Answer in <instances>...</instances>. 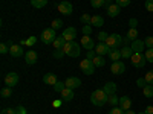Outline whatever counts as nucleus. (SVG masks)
Masks as SVG:
<instances>
[{
  "mask_svg": "<svg viewBox=\"0 0 153 114\" xmlns=\"http://www.w3.org/2000/svg\"><path fill=\"white\" fill-rule=\"evenodd\" d=\"M104 24V18L101 15H94L92 20H91V26H95V28H101Z\"/></svg>",
  "mask_w": 153,
  "mask_h": 114,
  "instance_id": "22",
  "label": "nucleus"
},
{
  "mask_svg": "<svg viewBox=\"0 0 153 114\" xmlns=\"http://www.w3.org/2000/svg\"><path fill=\"white\" fill-rule=\"evenodd\" d=\"M63 37L66 38V41H75V37H76V29L74 26L65 29V32H63Z\"/></svg>",
  "mask_w": 153,
  "mask_h": 114,
  "instance_id": "16",
  "label": "nucleus"
},
{
  "mask_svg": "<svg viewBox=\"0 0 153 114\" xmlns=\"http://www.w3.org/2000/svg\"><path fill=\"white\" fill-rule=\"evenodd\" d=\"M146 58H147V62H153V47L146 50Z\"/></svg>",
  "mask_w": 153,
  "mask_h": 114,
  "instance_id": "38",
  "label": "nucleus"
},
{
  "mask_svg": "<svg viewBox=\"0 0 153 114\" xmlns=\"http://www.w3.org/2000/svg\"><path fill=\"white\" fill-rule=\"evenodd\" d=\"M139 114H146V111H143V113H139Z\"/></svg>",
  "mask_w": 153,
  "mask_h": 114,
  "instance_id": "57",
  "label": "nucleus"
},
{
  "mask_svg": "<svg viewBox=\"0 0 153 114\" xmlns=\"http://www.w3.org/2000/svg\"><path fill=\"white\" fill-rule=\"evenodd\" d=\"M107 93L101 88V90H95L92 94H91V102L95 105V107H104L107 104Z\"/></svg>",
  "mask_w": 153,
  "mask_h": 114,
  "instance_id": "1",
  "label": "nucleus"
},
{
  "mask_svg": "<svg viewBox=\"0 0 153 114\" xmlns=\"http://www.w3.org/2000/svg\"><path fill=\"white\" fill-rule=\"evenodd\" d=\"M95 56H97L95 49H94V50H87V55H86V58H87V59H94Z\"/></svg>",
  "mask_w": 153,
  "mask_h": 114,
  "instance_id": "47",
  "label": "nucleus"
},
{
  "mask_svg": "<svg viewBox=\"0 0 153 114\" xmlns=\"http://www.w3.org/2000/svg\"><path fill=\"white\" fill-rule=\"evenodd\" d=\"M136 85H138L139 88H144V87L147 85V82H146V79H144V78H139V79L136 81Z\"/></svg>",
  "mask_w": 153,
  "mask_h": 114,
  "instance_id": "46",
  "label": "nucleus"
},
{
  "mask_svg": "<svg viewBox=\"0 0 153 114\" xmlns=\"http://www.w3.org/2000/svg\"><path fill=\"white\" fill-rule=\"evenodd\" d=\"M109 114H124V110H123L121 107H113Z\"/></svg>",
  "mask_w": 153,
  "mask_h": 114,
  "instance_id": "43",
  "label": "nucleus"
},
{
  "mask_svg": "<svg viewBox=\"0 0 153 114\" xmlns=\"http://www.w3.org/2000/svg\"><path fill=\"white\" fill-rule=\"evenodd\" d=\"M120 107H121L124 111L130 110V108H132V99H130L129 96H121V97H120Z\"/></svg>",
  "mask_w": 153,
  "mask_h": 114,
  "instance_id": "19",
  "label": "nucleus"
},
{
  "mask_svg": "<svg viewBox=\"0 0 153 114\" xmlns=\"http://www.w3.org/2000/svg\"><path fill=\"white\" fill-rule=\"evenodd\" d=\"M83 34L91 37V34H92V26H91V24H84V26H83Z\"/></svg>",
  "mask_w": 153,
  "mask_h": 114,
  "instance_id": "41",
  "label": "nucleus"
},
{
  "mask_svg": "<svg viewBox=\"0 0 153 114\" xmlns=\"http://www.w3.org/2000/svg\"><path fill=\"white\" fill-rule=\"evenodd\" d=\"M130 2H132V0H117V5L120 8H126V6L130 5Z\"/></svg>",
  "mask_w": 153,
  "mask_h": 114,
  "instance_id": "40",
  "label": "nucleus"
},
{
  "mask_svg": "<svg viewBox=\"0 0 153 114\" xmlns=\"http://www.w3.org/2000/svg\"><path fill=\"white\" fill-rule=\"evenodd\" d=\"M107 37H109L107 32H100V34H98V41H106Z\"/></svg>",
  "mask_w": 153,
  "mask_h": 114,
  "instance_id": "45",
  "label": "nucleus"
},
{
  "mask_svg": "<svg viewBox=\"0 0 153 114\" xmlns=\"http://www.w3.org/2000/svg\"><path fill=\"white\" fill-rule=\"evenodd\" d=\"M146 9L149 12H153V0H146Z\"/></svg>",
  "mask_w": 153,
  "mask_h": 114,
  "instance_id": "44",
  "label": "nucleus"
},
{
  "mask_svg": "<svg viewBox=\"0 0 153 114\" xmlns=\"http://www.w3.org/2000/svg\"><path fill=\"white\" fill-rule=\"evenodd\" d=\"M60 94H61V100H63V102H71V100L74 99V96H75L72 88H65Z\"/></svg>",
  "mask_w": 153,
  "mask_h": 114,
  "instance_id": "18",
  "label": "nucleus"
},
{
  "mask_svg": "<svg viewBox=\"0 0 153 114\" xmlns=\"http://www.w3.org/2000/svg\"><path fill=\"white\" fill-rule=\"evenodd\" d=\"M124 114H136V113H135V111H133V110L130 108V110H127V111H124Z\"/></svg>",
  "mask_w": 153,
  "mask_h": 114,
  "instance_id": "55",
  "label": "nucleus"
},
{
  "mask_svg": "<svg viewBox=\"0 0 153 114\" xmlns=\"http://www.w3.org/2000/svg\"><path fill=\"white\" fill-rule=\"evenodd\" d=\"M58 12H61V14L63 15H71L72 14V5H71V2H66V0H65V2H61V3H58Z\"/></svg>",
  "mask_w": 153,
  "mask_h": 114,
  "instance_id": "10",
  "label": "nucleus"
},
{
  "mask_svg": "<svg viewBox=\"0 0 153 114\" xmlns=\"http://www.w3.org/2000/svg\"><path fill=\"white\" fill-rule=\"evenodd\" d=\"M110 72L113 75H123L126 72V66H124V62L123 61H115L112 62V66H110Z\"/></svg>",
  "mask_w": 153,
  "mask_h": 114,
  "instance_id": "9",
  "label": "nucleus"
},
{
  "mask_svg": "<svg viewBox=\"0 0 153 114\" xmlns=\"http://www.w3.org/2000/svg\"><path fill=\"white\" fill-rule=\"evenodd\" d=\"M103 90H104L107 94H115V93H117V84L107 81V82H106V85L103 87Z\"/></svg>",
  "mask_w": 153,
  "mask_h": 114,
  "instance_id": "21",
  "label": "nucleus"
},
{
  "mask_svg": "<svg viewBox=\"0 0 153 114\" xmlns=\"http://www.w3.org/2000/svg\"><path fill=\"white\" fill-rule=\"evenodd\" d=\"M9 46L6 44V43H3V44H0V53H2V55H5V53H8L9 52Z\"/></svg>",
  "mask_w": 153,
  "mask_h": 114,
  "instance_id": "42",
  "label": "nucleus"
},
{
  "mask_svg": "<svg viewBox=\"0 0 153 114\" xmlns=\"http://www.w3.org/2000/svg\"><path fill=\"white\" fill-rule=\"evenodd\" d=\"M55 108H60L61 107V100H54V104H52Z\"/></svg>",
  "mask_w": 153,
  "mask_h": 114,
  "instance_id": "54",
  "label": "nucleus"
},
{
  "mask_svg": "<svg viewBox=\"0 0 153 114\" xmlns=\"http://www.w3.org/2000/svg\"><path fill=\"white\" fill-rule=\"evenodd\" d=\"M106 2H107V5H110V3H109V2H110V0H106Z\"/></svg>",
  "mask_w": 153,
  "mask_h": 114,
  "instance_id": "56",
  "label": "nucleus"
},
{
  "mask_svg": "<svg viewBox=\"0 0 153 114\" xmlns=\"http://www.w3.org/2000/svg\"><path fill=\"white\" fill-rule=\"evenodd\" d=\"M66 43H68V41H66V38L63 37V35H60V37H57V38H55V41H54V47H55V49H63Z\"/></svg>",
  "mask_w": 153,
  "mask_h": 114,
  "instance_id": "23",
  "label": "nucleus"
},
{
  "mask_svg": "<svg viewBox=\"0 0 153 114\" xmlns=\"http://www.w3.org/2000/svg\"><path fill=\"white\" fill-rule=\"evenodd\" d=\"M121 55H123V58L130 59V58H132V55H133V50H132V47H130V46H124V47L121 49Z\"/></svg>",
  "mask_w": 153,
  "mask_h": 114,
  "instance_id": "26",
  "label": "nucleus"
},
{
  "mask_svg": "<svg viewBox=\"0 0 153 114\" xmlns=\"http://www.w3.org/2000/svg\"><path fill=\"white\" fill-rule=\"evenodd\" d=\"M144 79H146V82H147V84L153 85V70H149V72L146 73V76H144Z\"/></svg>",
  "mask_w": 153,
  "mask_h": 114,
  "instance_id": "35",
  "label": "nucleus"
},
{
  "mask_svg": "<svg viewBox=\"0 0 153 114\" xmlns=\"http://www.w3.org/2000/svg\"><path fill=\"white\" fill-rule=\"evenodd\" d=\"M109 58H110L113 62H115V61H120V58H123V55H121V50H120V49H113V50H110Z\"/></svg>",
  "mask_w": 153,
  "mask_h": 114,
  "instance_id": "24",
  "label": "nucleus"
},
{
  "mask_svg": "<svg viewBox=\"0 0 153 114\" xmlns=\"http://www.w3.org/2000/svg\"><path fill=\"white\" fill-rule=\"evenodd\" d=\"M31 5L37 9H42L48 5V0H31Z\"/></svg>",
  "mask_w": 153,
  "mask_h": 114,
  "instance_id": "28",
  "label": "nucleus"
},
{
  "mask_svg": "<svg viewBox=\"0 0 153 114\" xmlns=\"http://www.w3.org/2000/svg\"><path fill=\"white\" fill-rule=\"evenodd\" d=\"M16 114H28V113H26V108H25V107L19 105V107L16 108Z\"/></svg>",
  "mask_w": 153,
  "mask_h": 114,
  "instance_id": "48",
  "label": "nucleus"
},
{
  "mask_svg": "<svg viewBox=\"0 0 153 114\" xmlns=\"http://www.w3.org/2000/svg\"><path fill=\"white\" fill-rule=\"evenodd\" d=\"M9 55L14 58H20L23 55V46L22 44H12L9 49Z\"/></svg>",
  "mask_w": 153,
  "mask_h": 114,
  "instance_id": "12",
  "label": "nucleus"
},
{
  "mask_svg": "<svg viewBox=\"0 0 153 114\" xmlns=\"http://www.w3.org/2000/svg\"><path fill=\"white\" fill-rule=\"evenodd\" d=\"M138 31L135 29V28H130L129 29V32H127V38H129L130 41H135V40H138Z\"/></svg>",
  "mask_w": 153,
  "mask_h": 114,
  "instance_id": "30",
  "label": "nucleus"
},
{
  "mask_svg": "<svg viewBox=\"0 0 153 114\" xmlns=\"http://www.w3.org/2000/svg\"><path fill=\"white\" fill-rule=\"evenodd\" d=\"M0 94H2V97H11L12 96V90H11V87H5L2 88V91H0Z\"/></svg>",
  "mask_w": 153,
  "mask_h": 114,
  "instance_id": "32",
  "label": "nucleus"
},
{
  "mask_svg": "<svg viewBox=\"0 0 153 114\" xmlns=\"http://www.w3.org/2000/svg\"><path fill=\"white\" fill-rule=\"evenodd\" d=\"M104 43L110 47V50H113V49H120V46L123 44V37H121L120 34H110Z\"/></svg>",
  "mask_w": 153,
  "mask_h": 114,
  "instance_id": "3",
  "label": "nucleus"
},
{
  "mask_svg": "<svg viewBox=\"0 0 153 114\" xmlns=\"http://www.w3.org/2000/svg\"><path fill=\"white\" fill-rule=\"evenodd\" d=\"M65 84H66V88H72V90H74V88L81 85V79L76 78V76H72V78H68L65 81Z\"/></svg>",
  "mask_w": 153,
  "mask_h": 114,
  "instance_id": "13",
  "label": "nucleus"
},
{
  "mask_svg": "<svg viewBox=\"0 0 153 114\" xmlns=\"http://www.w3.org/2000/svg\"><path fill=\"white\" fill-rule=\"evenodd\" d=\"M95 52H97V55L104 56V55H109L110 53V47L104 41H98L97 46H95Z\"/></svg>",
  "mask_w": 153,
  "mask_h": 114,
  "instance_id": "8",
  "label": "nucleus"
},
{
  "mask_svg": "<svg viewBox=\"0 0 153 114\" xmlns=\"http://www.w3.org/2000/svg\"><path fill=\"white\" fill-rule=\"evenodd\" d=\"M61 26H63V21H61L60 18H57V20H54V21H52V26H51V28L57 31V29H60Z\"/></svg>",
  "mask_w": 153,
  "mask_h": 114,
  "instance_id": "39",
  "label": "nucleus"
},
{
  "mask_svg": "<svg viewBox=\"0 0 153 114\" xmlns=\"http://www.w3.org/2000/svg\"><path fill=\"white\" fill-rule=\"evenodd\" d=\"M136 26H138V20L136 18H130L129 20V28H135L136 29Z\"/></svg>",
  "mask_w": 153,
  "mask_h": 114,
  "instance_id": "49",
  "label": "nucleus"
},
{
  "mask_svg": "<svg viewBox=\"0 0 153 114\" xmlns=\"http://www.w3.org/2000/svg\"><path fill=\"white\" fill-rule=\"evenodd\" d=\"M5 84H6V87H11V88L16 87L19 84V75L16 72H9L5 76Z\"/></svg>",
  "mask_w": 153,
  "mask_h": 114,
  "instance_id": "7",
  "label": "nucleus"
},
{
  "mask_svg": "<svg viewBox=\"0 0 153 114\" xmlns=\"http://www.w3.org/2000/svg\"><path fill=\"white\" fill-rule=\"evenodd\" d=\"M43 82L46 84V85H55L57 82H58V79H57V76L54 75V73H46L45 76H43Z\"/></svg>",
  "mask_w": 153,
  "mask_h": 114,
  "instance_id": "20",
  "label": "nucleus"
},
{
  "mask_svg": "<svg viewBox=\"0 0 153 114\" xmlns=\"http://www.w3.org/2000/svg\"><path fill=\"white\" fill-rule=\"evenodd\" d=\"M65 88H66V84H65V82H61V81H58V82L54 85V90H55L57 93H61L63 90H65Z\"/></svg>",
  "mask_w": 153,
  "mask_h": 114,
  "instance_id": "33",
  "label": "nucleus"
},
{
  "mask_svg": "<svg viewBox=\"0 0 153 114\" xmlns=\"http://www.w3.org/2000/svg\"><path fill=\"white\" fill-rule=\"evenodd\" d=\"M146 114H153V105H147V108H146Z\"/></svg>",
  "mask_w": 153,
  "mask_h": 114,
  "instance_id": "52",
  "label": "nucleus"
},
{
  "mask_svg": "<svg viewBox=\"0 0 153 114\" xmlns=\"http://www.w3.org/2000/svg\"><path fill=\"white\" fill-rule=\"evenodd\" d=\"M80 67H81V72H83L84 75H92V73L95 72V66H94L92 59H87V58H84V59L80 62Z\"/></svg>",
  "mask_w": 153,
  "mask_h": 114,
  "instance_id": "6",
  "label": "nucleus"
},
{
  "mask_svg": "<svg viewBox=\"0 0 153 114\" xmlns=\"http://www.w3.org/2000/svg\"><path fill=\"white\" fill-rule=\"evenodd\" d=\"M130 61H132V66L135 69H144L146 62H147V58L143 53H133L132 58H130Z\"/></svg>",
  "mask_w": 153,
  "mask_h": 114,
  "instance_id": "5",
  "label": "nucleus"
},
{
  "mask_svg": "<svg viewBox=\"0 0 153 114\" xmlns=\"http://www.w3.org/2000/svg\"><path fill=\"white\" fill-rule=\"evenodd\" d=\"M91 5L94 8H103V6H107V2L106 0H91Z\"/></svg>",
  "mask_w": 153,
  "mask_h": 114,
  "instance_id": "31",
  "label": "nucleus"
},
{
  "mask_svg": "<svg viewBox=\"0 0 153 114\" xmlns=\"http://www.w3.org/2000/svg\"><path fill=\"white\" fill-rule=\"evenodd\" d=\"M144 44H146V47L147 49H152L153 47V37H146V40H144Z\"/></svg>",
  "mask_w": 153,
  "mask_h": 114,
  "instance_id": "37",
  "label": "nucleus"
},
{
  "mask_svg": "<svg viewBox=\"0 0 153 114\" xmlns=\"http://www.w3.org/2000/svg\"><path fill=\"white\" fill-rule=\"evenodd\" d=\"M92 62H94V66H95V67H104V64H106V58H104V56H101V55H97V56L92 59Z\"/></svg>",
  "mask_w": 153,
  "mask_h": 114,
  "instance_id": "25",
  "label": "nucleus"
},
{
  "mask_svg": "<svg viewBox=\"0 0 153 114\" xmlns=\"http://www.w3.org/2000/svg\"><path fill=\"white\" fill-rule=\"evenodd\" d=\"M123 43H124V46H129L130 44V40L127 37H123Z\"/></svg>",
  "mask_w": 153,
  "mask_h": 114,
  "instance_id": "53",
  "label": "nucleus"
},
{
  "mask_svg": "<svg viewBox=\"0 0 153 114\" xmlns=\"http://www.w3.org/2000/svg\"><path fill=\"white\" fill-rule=\"evenodd\" d=\"M91 20H92V17L89 15V14H86V12L81 15V23L83 24H91Z\"/></svg>",
  "mask_w": 153,
  "mask_h": 114,
  "instance_id": "36",
  "label": "nucleus"
},
{
  "mask_svg": "<svg viewBox=\"0 0 153 114\" xmlns=\"http://www.w3.org/2000/svg\"><path fill=\"white\" fill-rule=\"evenodd\" d=\"M65 55H66V53H65V50H63V49H55V50H54V53H52V56L57 58V59L63 58Z\"/></svg>",
  "mask_w": 153,
  "mask_h": 114,
  "instance_id": "34",
  "label": "nucleus"
},
{
  "mask_svg": "<svg viewBox=\"0 0 153 114\" xmlns=\"http://www.w3.org/2000/svg\"><path fill=\"white\" fill-rule=\"evenodd\" d=\"M2 114H16V110L14 108H5V110H2Z\"/></svg>",
  "mask_w": 153,
  "mask_h": 114,
  "instance_id": "51",
  "label": "nucleus"
},
{
  "mask_svg": "<svg viewBox=\"0 0 153 114\" xmlns=\"http://www.w3.org/2000/svg\"><path fill=\"white\" fill-rule=\"evenodd\" d=\"M106 11H107V15H109V17H117V15H120V12H121V9H120V6H118L117 3L107 5V6H106Z\"/></svg>",
  "mask_w": 153,
  "mask_h": 114,
  "instance_id": "17",
  "label": "nucleus"
},
{
  "mask_svg": "<svg viewBox=\"0 0 153 114\" xmlns=\"http://www.w3.org/2000/svg\"><path fill=\"white\" fill-rule=\"evenodd\" d=\"M107 104L112 107H118L120 105V97L117 94H109L107 96Z\"/></svg>",
  "mask_w": 153,
  "mask_h": 114,
  "instance_id": "27",
  "label": "nucleus"
},
{
  "mask_svg": "<svg viewBox=\"0 0 153 114\" xmlns=\"http://www.w3.org/2000/svg\"><path fill=\"white\" fill-rule=\"evenodd\" d=\"M143 93H144L146 97H153V85L147 84V85L143 88Z\"/></svg>",
  "mask_w": 153,
  "mask_h": 114,
  "instance_id": "29",
  "label": "nucleus"
},
{
  "mask_svg": "<svg viewBox=\"0 0 153 114\" xmlns=\"http://www.w3.org/2000/svg\"><path fill=\"white\" fill-rule=\"evenodd\" d=\"M132 50H133V53H143L144 52V47H146V44H144V41H141V40H135V41H132Z\"/></svg>",
  "mask_w": 153,
  "mask_h": 114,
  "instance_id": "14",
  "label": "nucleus"
},
{
  "mask_svg": "<svg viewBox=\"0 0 153 114\" xmlns=\"http://www.w3.org/2000/svg\"><path fill=\"white\" fill-rule=\"evenodd\" d=\"M86 50H94L95 49V40H92V38L91 37H89V35H83V38H81V43H80Z\"/></svg>",
  "mask_w": 153,
  "mask_h": 114,
  "instance_id": "11",
  "label": "nucleus"
},
{
  "mask_svg": "<svg viewBox=\"0 0 153 114\" xmlns=\"http://www.w3.org/2000/svg\"><path fill=\"white\" fill-rule=\"evenodd\" d=\"M37 59H38V56H37V52H35V50H29V52L25 53V61H26V64H29V66L35 64Z\"/></svg>",
  "mask_w": 153,
  "mask_h": 114,
  "instance_id": "15",
  "label": "nucleus"
},
{
  "mask_svg": "<svg viewBox=\"0 0 153 114\" xmlns=\"http://www.w3.org/2000/svg\"><path fill=\"white\" fill-rule=\"evenodd\" d=\"M55 38H57V31L52 29V28H49V29H45L40 35V40L45 43V44H51V43H54L55 41Z\"/></svg>",
  "mask_w": 153,
  "mask_h": 114,
  "instance_id": "4",
  "label": "nucleus"
},
{
  "mask_svg": "<svg viewBox=\"0 0 153 114\" xmlns=\"http://www.w3.org/2000/svg\"><path fill=\"white\" fill-rule=\"evenodd\" d=\"M63 50H65L66 56L76 58V56H80V52H81V44H78L76 41H68V43L65 44V47H63Z\"/></svg>",
  "mask_w": 153,
  "mask_h": 114,
  "instance_id": "2",
  "label": "nucleus"
},
{
  "mask_svg": "<svg viewBox=\"0 0 153 114\" xmlns=\"http://www.w3.org/2000/svg\"><path fill=\"white\" fill-rule=\"evenodd\" d=\"M35 41H37V38H35V37H29L28 40H26V46H34Z\"/></svg>",
  "mask_w": 153,
  "mask_h": 114,
  "instance_id": "50",
  "label": "nucleus"
}]
</instances>
